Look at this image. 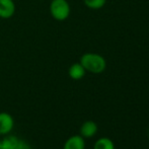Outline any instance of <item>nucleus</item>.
Here are the masks:
<instances>
[{
    "mask_svg": "<svg viewBox=\"0 0 149 149\" xmlns=\"http://www.w3.org/2000/svg\"><path fill=\"white\" fill-rule=\"evenodd\" d=\"M80 63L85 69L93 74H100L104 72L107 68V62L102 56L95 53H85L81 56Z\"/></svg>",
    "mask_w": 149,
    "mask_h": 149,
    "instance_id": "obj_1",
    "label": "nucleus"
},
{
    "mask_svg": "<svg viewBox=\"0 0 149 149\" xmlns=\"http://www.w3.org/2000/svg\"><path fill=\"white\" fill-rule=\"evenodd\" d=\"M50 12L54 19L63 22L70 14V5L66 0H53L50 4Z\"/></svg>",
    "mask_w": 149,
    "mask_h": 149,
    "instance_id": "obj_2",
    "label": "nucleus"
},
{
    "mask_svg": "<svg viewBox=\"0 0 149 149\" xmlns=\"http://www.w3.org/2000/svg\"><path fill=\"white\" fill-rule=\"evenodd\" d=\"M14 120L10 114L6 112L0 113V135L5 136L13 130Z\"/></svg>",
    "mask_w": 149,
    "mask_h": 149,
    "instance_id": "obj_3",
    "label": "nucleus"
},
{
    "mask_svg": "<svg viewBox=\"0 0 149 149\" xmlns=\"http://www.w3.org/2000/svg\"><path fill=\"white\" fill-rule=\"evenodd\" d=\"M15 12V4L13 0H0V18L8 19Z\"/></svg>",
    "mask_w": 149,
    "mask_h": 149,
    "instance_id": "obj_4",
    "label": "nucleus"
},
{
    "mask_svg": "<svg viewBox=\"0 0 149 149\" xmlns=\"http://www.w3.org/2000/svg\"><path fill=\"white\" fill-rule=\"evenodd\" d=\"M97 130H98V127L95 122L85 121L80 127V135L82 136L84 139L85 138L89 139V138H92L97 133Z\"/></svg>",
    "mask_w": 149,
    "mask_h": 149,
    "instance_id": "obj_5",
    "label": "nucleus"
},
{
    "mask_svg": "<svg viewBox=\"0 0 149 149\" xmlns=\"http://www.w3.org/2000/svg\"><path fill=\"white\" fill-rule=\"evenodd\" d=\"M63 149H85V140L81 135H73L65 141Z\"/></svg>",
    "mask_w": 149,
    "mask_h": 149,
    "instance_id": "obj_6",
    "label": "nucleus"
},
{
    "mask_svg": "<svg viewBox=\"0 0 149 149\" xmlns=\"http://www.w3.org/2000/svg\"><path fill=\"white\" fill-rule=\"evenodd\" d=\"M85 69L80 63H74L70 66L68 70V74L73 80H80L85 75Z\"/></svg>",
    "mask_w": 149,
    "mask_h": 149,
    "instance_id": "obj_7",
    "label": "nucleus"
},
{
    "mask_svg": "<svg viewBox=\"0 0 149 149\" xmlns=\"http://www.w3.org/2000/svg\"><path fill=\"white\" fill-rule=\"evenodd\" d=\"M93 149H115V144L110 138L102 137L95 141Z\"/></svg>",
    "mask_w": 149,
    "mask_h": 149,
    "instance_id": "obj_8",
    "label": "nucleus"
},
{
    "mask_svg": "<svg viewBox=\"0 0 149 149\" xmlns=\"http://www.w3.org/2000/svg\"><path fill=\"white\" fill-rule=\"evenodd\" d=\"M18 140L19 139H18L16 136L7 134V135L4 136L3 139H2L0 142H1L2 146H3L5 149H14L16 147V145H17Z\"/></svg>",
    "mask_w": 149,
    "mask_h": 149,
    "instance_id": "obj_9",
    "label": "nucleus"
},
{
    "mask_svg": "<svg viewBox=\"0 0 149 149\" xmlns=\"http://www.w3.org/2000/svg\"><path fill=\"white\" fill-rule=\"evenodd\" d=\"M84 4L90 9H100L104 7L107 0H83Z\"/></svg>",
    "mask_w": 149,
    "mask_h": 149,
    "instance_id": "obj_10",
    "label": "nucleus"
},
{
    "mask_svg": "<svg viewBox=\"0 0 149 149\" xmlns=\"http://www.w3.org/2000/svg\"><path fill=\"white\" fill-rule=\"evenodd\" d=\"M14 149H31V145L28 143V142H26L24 140H18V143L17 145H16V147Z\"/></svg>",
    "mask_w": 149,
    "mask_h": 149,
    "instance_id": "obj_11",
    "label": "nucleus"
},
{
    "mask_svg": "<svg viewBox=\"0 0 149 149\" xmlns=\"http://www.w3.org/2000/svg\"><path fill=\"white\" fill-rule=\"evenodd\" d=\"M0 149H5L3 147V146H2V144H1V142H0Z\"/></svg>",
    "mask_w": 149,
    "mask_h": 149,
    "instance_id": "obj_12",
    "label": "nucleus"
}]
</instances>
